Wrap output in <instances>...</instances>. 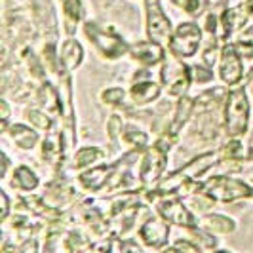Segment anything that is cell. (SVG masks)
Segmentation results:
<instances>
[{"mask_svg":"<svg viewBox=\"0 0 253 253\" xmlns=\"http://www.w3.org/2000/svg\"><path fill=\"white\" fill-rule=\"evenodd\" d=\"M82 33L97 55L105 61H118L129 53V44L120 33H116L113 27H105L97 21H86L82 25Z\"/></svg>","mask_w":253,"mask_h":253,"instance_id":"cell-1","label":"cell"},{"mask_svg":"<svg viewBox=\"0 0 253 253\" xmlns=\"http://www.w3.org/2000/svg\"><path fill=\"white\" fill-rule=\"evenodd\" d=\"M171 135H162L160 139L154 141V145L149 147L143 152L139 164V181L145 187H156L158 181L164 173L166 166H168V152L173 145Z\"/></svg>","mask_w":253,"mask_h":253,"instance_id":"cell-2","label":"cell"},{"mask_svg":"<svg viewBox=\"0 0 253 253\" xmlns=\"http://www.w3.org/2000/svg\"><path fill=\"white\" fill-rule=\"evenodd\" d=\"M250 127V99L242 86L228 91L225 101V129L230 139H240Z\"/></svg>","mask_w":253,"mask_h":253,"instance_id":"cell-3","label":"cell"},{"mask_svg":"<svg viewBox=\"0 0 253 253\" xmlns=\"http://www.w3.org/2000/svg\"><path fill=\"white\" fill-rule=\"evenodd\" d=\"M160 84L169 97L179 99V97L187 95L190 84H192L190 65H187L183 59H179L173 53L168 51V57L160 67Z\"/></svg>","mask_w":253,"mask_h":253,"instance_id":"cell-4","label":"cell"},{"mask_svg":"<svg viewBox=\"0 0 253 253\" xmlns=\"http://www.w3.org/2000/svg\"><path fill=\"white\" fill-rule=\"evenodd\" d=\"M204 44V29L198 21H181L169 40L168 51L173 53L179 59H190L202 50Z\"/></svg>","mask_w":253,"mask_h":253,"instance_id":"cell-5","label":"cell"},{"mask_svg":"<svg viewBox=\"0 0 253 253\" xmlns=\"http://www.w3.org/2000/svg\"><path fill=\"white\" fill-rule=\"evenodd\" d=\"M143 8H145V35H147V40H151V42L168 50L173 29H175L171 25V19L166 15L160 0H143Z\"/></svg>","mask_w":253,"mask_h":253,"instance_id":"cell-6","label":"cell"},{"mask_svg":"<svg viewBox=\"0 0 253 253\" xmlns=\"http://www.w3.org/2000/svg\"><path fill=\"white\" fill-rule=\"evenodd\" d=\"M202 192L217 202L228 204L244 200V198H252L253 187L242 179H232L228 175H215V177L204 183Z\"/></svg>","mask_w":253,"mask_h":253,"instance_id":"cell-7","label":"cell"},{"mask_svg":"<svg viewBox=\"0 0 253 253\" xmlns=\"http://www.w3.org/2000/svg\"><path fill=\"white\" fill-rule=\"evenodd\" d=\"M244 63H246V57H244L240 48L236 46V42L223 44L221 57H219V63H217V75L221 78V82L225 86H230V88L240 86L244 76H246Z\"/></svg>","mask_w":253,"mask_h":253,"instance_id":"cell-8","label":"cell"},{"mask_svg":"<svg viewBox=\"0 0 253 253\" xmlns=\"http://www.w3.org/2000/svg\"><path fill=\"white\" fill-rule=\"evenodd\" d=\"M253 0H244L236 6H227L219 13V21H221V38L223 44L232 42L234 38L244 31V27L248 25L250 17H252Z\"/></svg>","mask_w":253,"mask_h":253,"instance_id":"cell-9","label":"cell"},{"mask_svg":"<svg viewBox=\"0 0 253 253\" xmlns=\"http://www.w3.org/2000/svg\"><path fill=\"white\" fill-rule=\"evenodd\" d=\"M179 198L181 196H177V194H162V196H158L156 202H154V208H156L158 215L166 219L168 223H171V225L196 228L194 215L185 208V204L181 202Z\"/></svg>","mask_w":253,"mask_h":253,"instance_id":"cell-10","label":"cell"},{"mask_svg":"<svg viewBox=\"0 0 253 253\" xmlns=\"http://www.w3.org/2000/svg\"><path fill=\"white\" fill-rule=\"evenodd\" d=\"M162 93V84L154 82L147 75V69H143L139 75L135 73V80L131 82V88L127 91V97L131 107H147L156 101Z\"/></svg>","mask_w":253,"mask_h":253,"instance_id":"cell-11","label":"cell"},{"mask_svg":"<svg viewBox=\"0 0 253 253\" xmlns=\"http://www.w3.org/2000/svg\"><path fill=\"white\" fill-rule=\"evenodd\" d=\"M127 55L137 65H141L143 69H152L156 65L164 63V59L168 57V50L145 38V40L129 44V53Z\"/></svg>","mask_w":253,"mask_h":253,"instance_id":"cell-12","label":"cell"},{"mask_svg":"<svg viewBox=\"0 0 253 253\" xmlns=\"http://www.w3.org/2000/svg\"><path fill=\"white\" fill-rule=\"evenodd\" d=\"M61 8V23H63V33L67 37H75L76 31L84 25L88 19V10L84 0H59Z\"/></svg>","mask_w":253,"mask_h":253,"instance_id":"cell-13","label":"cell"},{"mask_svg":"<svg viewBox=\"0 0 253 253\" xmlns=\"http://www.w3.org/2000/svg\"><path fill=\"white\" fill-rule=\"evenodd\" d=\"M116 166H118V162H114V164L95 166V168L84 169V171L78 175V183L86 190H89V192H99L107 183H111L114 171H116Z\"/></svg>","mask_w":253,"mask_h":253,"instance_id":"cell-14","label":"cell"},{"mask_svg":"<svg viewBox=\"0 0 253 253\" xmlns=\"http://www.w3.org/2000/svg\"><path fill=\"white\" fill-rule=\"evenodd\" d=\"M84 61V48L75 37H67L59 46V63L57 71L63 69L67 73L76 71Z\"/></svg>","mask_w":253,"mask_h":253,"instance_id":"cell-15","label":"cell"},{"mask_svg":"<svg viewBox=\"0 0 253 253\" xmlns=\"http://www.w3.org/2000/svg\"><path fill=\"white\" fill-rule=\"evenodd\" d=\"M139 236L147 246H151V248H162L166 242H168V236H169V225H168V221L162 219V217H158V219H147L145 225L141 227Z\"/></svg>","mask_w":253,"mask_h":253,"instance_id":"cell-16","label":"cell"},{"mask_svg":"<svg viewBox=\"0 0 253 253\" xmlns=\"http://www.w3.org/2000/svg\"><path fill=\"white\" fill-rule=\"evenodd\" d=\"M192 113H194V99H192V97H189V95L179 97L177 105H175L173 118H171V122L168 124L166 133H168V135H171V137L175 139V137L179 135V131L183 129V126L189 122V118L192 116Z\"/></svg>","mask_w":253,"mask_h":253,"instance_id":"cell-17","label":"cell"},{"mask_svg":"<svg viewBox=\"0 0 253 253\" xmlns=\"http://www.w3.org/2000/svg\"><path fill=\"white\" fill-rule=\"evenodd\" d=\"M65 151H67V147H65L63 133H50L42 141V156L50 164L57 166L59 162H63Z\"/></svg>","mask_w":253,"mask_h":253,"instance_id":"cell-18","label":"cell"},{"mask_svg":"<svg viewBox=\"0 0 253 253\" xmlns=\"http://www.w3.org/2000/svg\"><path fill=\"white\" fill-rule=\"evenodd\" d=\"M38 103L53 114H61V91L55 88L51 82H42L38 88Z\"/></svg>","mask_w":253,"mask_h":253,"instance_id":"cell-19","label":"cell"},{"mask_svg":"<svg viewBox=\"0 0 253 253\" xmlns=\"http://www.w3.org/2000/svg\"><path fill=\"white\" fill-rule=\"evenodd\" d=\"M6 131H10L12 141L23 151H31L38 145V133L25 124H12V126H8Z\"/></svg>","mask_w":253,"mask_h":253,"instance_id":"cell-20","label":"cell"},{"mask_svg":"<svg viewBox=\"0 0 253 253\" xmlns=\"http://www.w3.org/2000/svg\"><path fill=\"white\" fill-rule=\"evenodd\" d=\"M38 175L27 166H17L13 169V175H12V185L15 189L23 190V192H31L38 187Z\"/></svg>","mask_w":253,"mask_h":253,"instance_id":"cell-21","label":"cell"},{"mask_svg":"<svg viewBox=\"0 0 253 253\" xmlns=\"http://www.w3.org/2000/svg\"><path fill=\"white\" fill-rule=\"evenodd\" d=\"M120 139L124 141L126 145H129L131 151H147L149 149V137H147V133L143 129H139V127L131 126V124L124 126V131H122V137Z\"/></svg>","mask_w":253,"mask_h":253,"instance_id":"cell-22","label":"cell"},{"mask_svg":"<svg viewBox=\"0 0 253 253\" xmlns=\"http://www.w3.org/2000/svg\"><path fill=\"white\" fill-rule=\"evenodd\" d=\"M103 156H105V152L99 147H82L80 151H76L73 164L76 169H84V168H89L91 164L99 162Z\"/></svg>","mask_w":253,"mask_h":253,"instance_id":"cell-23","label":"cell"},{"mask_svg":"<svg viewBox=\"0 0 253 253\" xmlns=\"http://www.w3.org/2000/svg\"><path fill=\"white\" fill-rule=\"evenodd\" d=\"M228 91H225L223 88H213L202 91L196 99H194V107H202V109H211L213 105H219L221 101H227Z\"/></svg>","mask_w":253,"mask_h":253,"instance_id":"cell-24","label":"cell"},{"mask_svg":"<svg viewBox=\"0 0 253 253\" xmlns=\"http://www.w3.org/2000/svg\"><path fill=\"white\" fill-rule=\"evenodd\" d=\"M204 225L213 230V232H221V234H228V232H234L236 228V223L227 215H219V213H213V215H206L204 217Z\"/></svg>","mask_w":253,"mask_h":253,"instance_id":"cell-25","label":"cell"},{"mask_svg":"<svg viewBox=\"0 0 253 253\" xmlns=\"http://www.w3.org/2000/svg\"><path fill=\"white\" fill-rule=\"evenodd\" d=\"M169 2L190 17H198V15L206 13L208 4H210V0H169Z\"/></svg>","mask_w":253,"mask_h":253,"instance_id":"cell-26","label":"cell"},{"mask_svg":"<svg viewBox=\"0 0 253 253\" xmlns=\"http://www.w3.org/2000/svg\"><path fill=\"white\" fill-rule=\"evenodd\" d=\"M126 97H127V91L124 88H118V86L107 88L101 91V101L105 103V105H109V107H114V109L124 107Z\"/></svg>","mask_w":253,"mask_h":253,"instance_id":"cell-27","label":"cell"},{"mask_svg":"<svg viewBox=\"0 0 253 253\" xmlns=\"http://www.w3.org/2000/svg\"><path fill=\"white\" fill-rule=\"evenodd\" d=\"M190 75H192V82L194 84H210L215 75H213V69L208 67L204 63H196V65H190Z\"/></svg>","mask_w":253,"mask_h":253,"instance_id":"cell-28","label":"cell"},{"mask_svg":"<svg viewBox=\"0 0 253 253\" xmlns=\"http://www.w3.org/2000/svg\"><path fill=\"white\" fill-rule=\"evenodd\" d=\"M44 253H73L71 250V246H69V242L61 238V234H57V232H51L50 236H48V240H46V250Z\"/></svg>","mask_w":253,"mask_h":253,"instance_id":"cell-29","label":"cell"},{"mask_svg":"<svg viewBox=\"0 0 253 253\" xmlns=\"http://www.w3.org/2000/svg\"><path fill=\"white\" fill-rule=\"evenodd\" d=\"M25 116L29 118V122L37 127V129H44V131H48V129L51 127V120L48 118V114L42 113V111L31 109V111H27L25 113Z\"/></svg>","mask_w":253,"mask_h":253,"instance_id":"cell-30","label":"cell"},{"mask_svg":"<svg viewBox=\"0 0 253 253\" xmlns=\"http://www.w3.org/2000/svg\"><path fill=\"white\" fill-rule=\"evenodd\" d=\"M232 42H236V46L240 48L244 55H246V53H253V25L246 27Z\"/></svg>","mask_w":253,"mask_h":253,"instance_id":"cell-31","label":"cell"},{"mask_svg":"<svg viewBox=\"0 0 253 253\" xmlns=\"http://www.w3.org/2000/svg\"><path fill=\"white\" fill-rule=\"evenodd\" d=\"M124 120H122V116H118V114H113L111 118H109V122H107V133H109V137L113 143L122 137V131H124Z\"/></svg>","mask_w":253,"mask_h":253,"instance_id":"cell-32","label":"cell"},{"mask_svg":"<svg viewBox=\"0 0 253 253\" xmlns=\"http://www.w3.org/2000/svg\"><path fill=\"white\" fill-rule=\"evenodd\" d=\"M0 120H2V131H6L8 129V118H10V105L6 99H2L0 101Z\"/></svg>","mask_w":253,"mask_h":253,"instance_id":"cell-33","label":"cell"},{"mask_svg":"<svg viewBox=\"0 0 253 253\" xmlns=\"http://www.w3.org/2000/svg\"><path fill=\"white\" fill-rule=\"evenodd\" d=\"M175 248H177L181 253H200L198 246H194V244H190V242H187V240H179L177 244H175Z\"/></svg>","mask_w":253,"mask_h":253,"instance_id":"cell-34","label":"cell"},{"mask_svg":"<svg viewBox=\"0 0 253 253\" xmlns=\"http://www.w3.org/2000/svg\"><path fill=\"white\" fill-rule=\"evenodd\" d=\"M0 200H2V219H4V221H8V215H10L8 206H10V204H8V196H6V192H4V190L0 192Z\"/></svg>","mask_w":253,"mask_h":253,"instance_id":"cell-35","label":"cell"},{"mask_svg":"<svg viewBox=\"0 0 253 253\" xmlns=\"http://www.w3.org/2000/svg\"><path fill=\"white\" fill-rule=\"evenodd\" d=\"M8 169H10V160H8L6 152H2V179H6V175H8Z\"/></svg>","mask_w":253,"mask_h":253,"instance_id":"cell-36","label":"cell"},{"mask_svg":"<svg viewBox=\"0 0 253 253\" xmlns=\"http://www.w3.org/2000/svg\"><path fill=\"white\" fill-rule=\"evenodd\" d=\"M164 253H181V252H179L177 248H169V250H166Z\"/></svg>","mask_w":253,"mask_h":253,"instance_id":"cell-37","label":"cell"},{"mask_svg":"<svg viewBox=\"0 0 253 253\" xmlns=\"http://www.w3.org/2000/svg\"><path fill=\"white\" fill-rule=\"evenodd\" d=\"M215 253H230V252H215Z\"/></svg>","mask_w":253,"mask_h":253,"instance_id":"cell-38","label":"cell"},{"mask_svg":"<svg viewBox=\"0 0 253 253\" xmlns=\"http://www.w3.org/2000/svg\"><path fill=\"white\" fill-rule=\"evenodd\" d=\"M223 2H227V4H228V2H232V0H223Z\"/></svg>","mask_w":253,"mask_h":253,"instance_id":"cell-39","label":"cell"},{"mask_svg":"<svg viewBox=\"0 0 253 253\" xmlns=\"http://www.w3.org/2000/svg\"><path fill=\"white\" fill-rule=\"evenodd\" d=\"M252 198H253V192H252Z\"/></svg>","mask_w":253,"mask_h":253,"instance_id":"cell-40","label":"cell"}]
</instances>
